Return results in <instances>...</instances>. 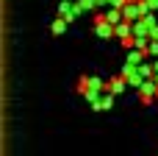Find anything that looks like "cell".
I'll list each match as a JSON object with an SVG mask.
<instances>
[{
    "label": "cell",
    "mask_w": 158,
    "mask_h": 156,
    "mask_svg": "<svg viewBox=\"0 0 158 156\" xmlns=\"http://www.w3.org/2000/svg\"><path fill=\"white\" fill-rule=\"evenodd\" d=\"M78 92H81V98H86V95H106L108 92V81H103L97 75H83L78 81Z\"/></svg>",
    "instance_id": "6da1fadb"
},
{
    "label": "cell",
    "mask_w": 158,
    "mask_h": 156,
    "mask_svg": "<svg viewBox=\"0 0 158 156\" xmlns=\"http://www.w3.org/2000/svg\"><path fill=\"white\" fill-rule=\"evenodd\" d=\"M122 14H125V20H128V22H139V20H144V14H147V3H144V0L128 3V6L122 8Z\"/></svg>",
    "instance_id": "7a4b0ae2"
},
{
    "label": "cell",
    "mask_w": 158,
    "mask_h": 156,
    "mask_svg": "<svg viewBox=\"0 0 158 156\" xmlns=\"http://www.w3.org/2000/svg\"><path fill=\"white\" fill-rule=\"evenodd\" d=\"M139 98H142V103H144V106L156 103V98H158V84H156V78H153V81H144V84L139 87Z\"/></svg>",
    "instance_id": "3957f363"
},
{
    "label": "cell",
    "mask_w": 158,
    "mask_h": 156,
    "mask_svg": "<svg viewBox=\"0 0 158 156\" xmlns=\"http://www.w3.org/2000/svg\"><path fill=\"white\" fill-rule=\"evenodd\" d=\"M92 28H94V36H100V39H111V36H114V25H111L103 14L94 17V25H92Z\"/></svg>",
    "instance_id": "277c9868"
},
{
    "label": "cell",
    "mask_w": 158,
    "mask_h": 156,
    "mask_svg": "<svg viewBox=\"0 0 158 156\" xmlns=\"http://www.w3.org/2000/svg\"><path fill=\"white\" fill-rule=\"evenodd\" d=\"M58 17L67 20V22H72V20L78 17V6H75V0H61V3H58Z\"/></svg>",
    "instance_id": "5b68a950"
},
{
    "label": "cell",
    "mask_w": 158,
    "mask_h": 156,
    "mask_svg": "<svg viewBox=\"0 0 158 156\" xmlns=\"http://www.w3.org/2000/svg\"><path fill=\"white\" fill-rule=\"evenodd\" d=\"M128 89V81L122 78V75H114V78H108V92L111 95H122Z\"/></svg>",
    "instance_id": "8992f818"
},
{
    "label": "cell",
    "mask_w": 158,
    "mask_h": 156,
    "mask_svg": "<svg viewBox=\"0 0 158 156\" xmlns=\"http://www.w3.org/2000/svg\"><path fill=\"white\" fill-rule=\"evenodd\" d=\"M114 36H117L119 42L131 39V36H133V22H128V20H125L122 25H117V28H114Z\"/></svg>",
    "instance_id": "52a82bcc"
},
{
    "label": "cell",
    "mask_w": 158,
    "mask_h": 156,
    "mask_svg": "<svg viewBox=\"0 0 158 156\" xmlns=\"http://www.w3.org/2000/svg\"><path fill=\"white\" fill-rule=\"evenodd\" d=\"M114 100H117V95H111V92H106V95H103V98H100V100H97V103H94L92 109H94V112H108V109L114 106Z\"/></svg>",
    "instance_id": "ba28073f"
},
{
    "label": "cell",
    "mask_w": 158,
    "mask_h": 156,
    "mask_svg": "<svg viewBox=\"0 0 158 156\" xmlns=\"http://www.w3.org/2000/svg\"><path fill=\"white\" fill-rule=\"evenodd\" d=\"M75 6H78V17H81V14H92V11L100 8L97 0H75Z\"/></svg>",
    "instance_id": "9c48e42d"
},
{
    "label": "cell",
    "mask_w": 158,
    "mask_h": 156,
    "mask_svg": "<svg viewBox=\"0 0 158 156\" xmlns=\"http://www.w3.org/2000/svg\"><path fill=\"white\" fill-rule=\"evenodd\" d=\"M67 25H69L67 20L56 17V20H53V25H50V31H53V33H67Z\"/></svg>",
    "instance_id": "30bf717a"
},
{
    "label": "cell",
    "mask_w": 158,
    "mask_h": 156,
    "mask_svg": "<svg viewBox=\"0 0 158 156\" xmlns=\"http://www.w3.org/2000/svg\"><path fill=\"white\" fill-rule=\"evenodd\" d=\"M147 3V11H153V14H158V0H144Z\"/></svg>",
    "instance_id": "8fae6325"
}]
</instances>
